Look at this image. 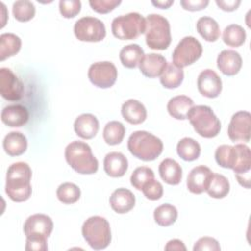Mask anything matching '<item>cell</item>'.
Listing matches in <instances>:
<instances>
[{"label": "cell", "instance_id": "cell-1", "mask_svg": "<svg viewBox=\"0 0 251 251\" xmlns=\"http://www.w3.org/2000/svg\"><path fill=\"white\" fill-rule=\"evenodd\" d=\"M31 169L25 162L14 163L8 168L5 191L11 200L24 202L31 196Z\"/></svg>", "mask_w": 251, "mask_h": 251}, {"label": "cell", "instance_id": "cell-2", "mask_svg": "<svg viewBox=\"0 0 251 251\" xmlns=\"http://www.w3.org/2000/svg\"><path fill=\"white\" fill-rule=\"evenodd\" d=\"M65 159L70 167L81 175H92L98 171V160L92 154L90 146L75 140L69 143L65 149Z\"/></svg>", "mask_w": 251, "mask_h": 251}, {"label": "cell", "instance_id": "cell-3", "mask_svg": "<svg viewBox=\"0 0 251 251\" xmlns=\"http://www.w3.org/2000/svg\"><path fill=\"white\" fill-rule=\"evenodd\" d=\"M163 142L159 137L145 130L132 132L127 140L129 152L135 158L145 162L157 159L163 152Z\"/></svg>", "mask_w": 251, "mask_h": 251}, {"label": "cell", "instance_id": "cell-4", "mask_svg": "<svg viewBox=\"0 0 251 251\" xmlns=\"http://www.w3.org/2000/svg\"><path fill=\"white\" fill-rule=\"evenodd\" d=\"M186 119H188L194 130L202 137L213 138L220 133L221 122L209 106H193L187 113Z\"/></svg>", "mask_w": 251, "mask_h": 251}, {"label": "cell", "instance_id": "cell-5", "mask_svg": "<svg viewBox=\"0 0 251 251\" xmlns=\"http://www.w3.org/2000/svg\"><path fill=\"white\" fill-rule=\"evenodd\" d=\"M145 20V40L147 46L154 50L167 49L172 41L169 21L159 14H150Z\"/></svg>", "mask_w": 251, "mask_h": 251}, {"label": "cell", "instance_id": "cell-6", "mask_svg": "<svg viewBox=\"0 0 251 251\" xmlns=\"http://www.w3.org/2000/svg\"><path fill=\"white\" fill-rule=\"evenodd\" d=\"M81 233L88 245L94 250L105 249L112 239L110 224L101 216L88 218L82 225Z\"/></svg>", "mask_w": 251, "mask_h": 251}, {"label": "cell", "instance_id": "cell-7", "mask_svg": "<svg viewBox=\"0 0 251 251\" xmlns=\"http://www.w3.org/2000/svg\"><path fill=\"white\" fill-rule=\"evenodd\" d=\"M113 35L121 40L136 39L145 33L146 20L136 12L116 17L111 25Z\"/></svg>", "mask_w": 251, "mask_h": 251}, {"label": "cell", "instance_id": "cell-8", "mask_svg": "<svg viewBox=\"0 0 251 251\" xmlns=\"http://www.w3.org/2000/svg\"><path fill=\"white\" fill-rule=\"evenodd\" d=\"M202 52V45L195 37L185 36L178 42L173 52V64L182 69L195 63L201 57Z\"/></svg>", "mask_w": 251, "mask_h": 251}, {"label": "cell", "instance_id": "cell-9", "mask_svg": "<svg viewBox=\"0 0 251 251\" xmlns=\"http://www.w3.org/2000/svg\"><path fill=\"white\" fill-rule=\"evenodd\" d=\"M75 37L80 41L99 42L106 36V27L102 21L94 17H82L74 25Z\"/></svg>", "mask_w": 251, "mask_h": 251}, {"label": "cell", "instance_id": "cell-10", "mask_svg": "<svg viewBox=\"0 0 251 251\" xmlns=\"http://www.w3.org/2000/svg\"><path fill=\"white\" fill-rule=\"evenodd\" d=\"M87 75L93 85L105 89L115 84L118 77V71L112 62H96L89 67Z\"/></svg>", "mask_w": 251, "mask_h": 251}, {"label": "cell", "instance_id": "cell-11", "mask_svg": "<svg viewBox=\"0 0 251 251\" xmlns=\"http://www.w3.org/2000/svg\"><path fill=\"white\" fill-rule=\"evenodd\" d=\"M251 133V115L247 111H238L232 115L227 126V134L231 141L248 142Z\"/></svg>", "mask_w": 251, "mask_h": 251}, {"label": "cell", "instance_id": "cell-12", "mask_svg": "<svg viewBox=\"0 0 251 251\" xmlns=\"http://www.w3.org/2000/svg\"><path fill=\"white\" fill-rule=\"evenodd\" d=\"M0 93L8 101H18L24 94L22 80L8 68L0 69Z\"/></svg>", "mask_w": 251, "mask_h": 251}, {"label": "cell", "instance_id": "cell-13", "mask_svg": "<svg viewBox=\"0 0 251 251\" xmlns=\"http://www.w3.org/2000/svg\"><path fill=\"white\" fill-rule=\"evenodd\" d=\"M53 221L45 214H34L29 216L24 224L25 237L48 238L53 230Z\"/></svg>", "mask_w": 251, "mask_h": 251}, {"label": "cell", "instance_id": "cell-14", "mask_svg": "<svg viewBox=\"0 0 251 251\" xmlns=\"http://www.w3.org/2000/svg\"><path fill=\"white\" fill-rule=\"evenodd\" d=\"M197 88L203 96L207 98H216L222 92V79L215 71L206 69L198 75Z\"/></svg>", "mask_w": 251, "mask_h": 251}, {"label": "cell", "instance_id": "cell-15", "mask_svg": "<svg viewBox=\"0 0 251 251\" xmlns=\"http://www.w3.org/2000/svg\"><path fill=\"white\" fill-rule=\"evenodd\" d=\"M213 172L206 166H197L193 168L187 176L186 186L193 194H201L206 191Z\"/></svg>", "mask_w": 251, "mask_h": 251}, {"label": "cell", "instance_id": "cell-16", "mask_svg": "<svg viewBox=\"0 0 251 251\" xmlns=\"http://www.w3.org/2000/svg\"><path fill=\"white\" fill-rule=\"evenodd\" d=\"M167 65L168 62L164 56L156 53H150L143 56L138 67L144 76L154 78L161 76Z\"/></svg>", "mask_w": 251, "mask_h": 251}, {"label": "cell", "instance_id": "cell-17", "mask_svg": "<svg viewBox=\"0 0 251 251\" xmlns=\"http://www.w3.org/2000/svg\"><path fill=\"white\" fill-rule=\"evenodd\" d=\"M217 67L226 75H235L242 67V58L234 50H223L218 55Z\"/></svg>", "mask_w": 251, "mask_h": 251}, {"label": "cell", "instance_id": "cell-18", "mask_svg": "<svg viewBox=\"0 0 251 251\" xmlns=\"http://www.w3.org/2000/svg\"><path fill=\"white\" fill-rule=\"evenodd\" d=\"M29 118L27 109L20 104L8 105L1 112L2 122L11 127H20L25 126Z\"/></svg>", "mask_w": 251, "mask_h": 251}, {"label": "cell", "instance_id": "cell-19", "mask_svg": "<svg viewBox=\"0 0 251 251\" xmlns=\"http://www.w3.org/2000/svg\"><path fill=\"white\" fill-rule=\"evenodd\" d=\"M74 129L77 136L83 139H91L99 130V122L94 115L84 113L75 119Z\"/></svg>", "mask_w": 251, "mask_h": 251}, {"label": "cell", "instance_id": "cell-20", "mask_svg": "<svg viewBox=\"0 0 251 251\" xmlns=\"http://www.w3.org/2000/svg\"><path fill=\"white\" fill-rule=\"evenodd\" d=\"M111 208L118 214H126L135 205L134 194L126 188H118L113 191L109 199Z\"/></svg>", "mask_w": 251, "mask_h": 251}, {"label": "cell", "instance_id": "cell-21", "mask_svg": "<svg viewBox=\"0 0 251 251\" xmlns=\"http://www.w3.org/2000/svg\"><path fill=\"white\" fill-rule=\"evenodd\" d=\"M104 171L111 177L123 176L128 168L126 157L121 152H110L104 158Z\"/></svg>", "mask_w": 251, "mask_h": 251}, {"label": "cell", "instance_id": "cell-22", "mask_svg": "<svg viewBox=\"0 0 251 251\" xmlns=\"http://www.w3.org/2000/svg\"><path fill=\"white\" fill-rule=\"evenodd\" d=\"M123 118L131 125H138L143 123L147 118V111L145 106L135 99H128L122 105Z\"/></svg>", "mask_w": 251, "mask_h": 251}, {"label": "cell", "instance_id": "cell-23", "mask_svg": "<svg viewBox=\"0 0 251 251\" xmlns=\"http://www.w3.org/2000/svg\"><path fill=\"white\" fill-rule=\"evenodd\" d=\"M3 148L11 157L21 156L26 151L27 139L25 135L20 131H11L4 137Z\"/></svg>", "mask_w": 251, "mask_h": 251}, {"label": "cell", "instance_id": "cell-24", "mask_svg": "<svg viewBox=\"0 0 251 251\" xmlns=\"http://www.w3.org/2000/svg\"><path fill=\"white\" fill-rule=\"evenodd\" d=\"M159 174L161 178L170 185H176L181 181L182 169L174 159L167 158L159 165Z\"/></svg>", "mask_w": 251, "mask_h": 251}, {"label": "cell", "instance_id": "cell-25", "mask_svg": "<svg viewBox=\"0 0 251 251\" xmlns=\"http://www.w3.org/2000/svg\"><path fill=\"white\" fill-rule=\"evenodd\" d=\"M194 106L193 100L186 95H177L171 98L167 105L169 114L176 120H185L187 113Z\"/></svg>", "mask_w": 251, "mask_h": 251}, {"label": "cell", "instance_id": "cell-26", "mask_svg": "<svg viewBox=\"0 0 251 251\" xmlns=\"http://www.w3.org/2000/svg\"><path fill=\"white\" fill-rule=\"evenodd\" d=\"M22 46L21 38L14 33H2L0 35V60L4 61L19 53Z\"/></svg>", "mask_w": 251, "mask_h": 251}, {"label": "cell", "instance_id": "cell-27", "mask_svg": "<svg viewBox=\"0 0 251 251\" xmlns=\"http://www.w3.org/2000/svg\"><path fill=\"white\" fill-rule=\"evenodd\" d=\"M143 49L138 44H128L120 51V60L124 67L127 69L136 68L144 56Z\"/></svg>", "mask_w": 251, "mask_h": 251}, {"label": "cell", "instance_id": "cell-28", "mask_svg": "<svg viewBox=\"0 0 251 251\" xmlns=\"http://www.w3.org/2000/svg\"><path fill=\"white\" fill-rule=\"evenodd\" d=\"M183 77V70L173 63H169L160 76V82L165 88L173 89L178 87L182 83Z\"/></svg>", "mask_w": 251, "mask_h": 251}, {"label": "cell", "instance_id": "cell-29", "mask_svg": "<svg viewBox=\"0 0 251 251\" xmlns=\"http://www.w3.org/2000/svg\"><path fill=\"white\" fill-rule=\"evenodd\" d=\"M196 29L198 33L209 42H215L220 36V26L216 20L211 17H201L197 21Z\"/></svg>", "mask_w": 251, "mask_h": 251}, {"label": "cell", "instance_id": "cell-30", "mask_svg": "<svg viewBox=\"0 0 251 251\" xmlns=\"http://www.w3.org/2000/svg\"><path fill=\"white\" fill-rule=\"evenodd\" d=\"M176 152L182 160L191 162L198 159L201 153V147L200 144L193 138L183 137L177 142Z\"/></svg>", "mask_w": 251, "mask_h": 251}, {"label": "cell", "instance_id": "cell-31", "mask_svg": "<svg viewBox=\"0 0 251 251\" xmlns=\"http://www.w3.org/2000/svg\"><path fill=\"white\" fill-rule=\"evenodd\" d=\"M229 189V181L225 176L221 174H213L206 192L213 198L221 199L228 194Z\"/></svg>", "mask_w": 251, "mask_h": 251}, {"label": "cell", "instance_id": "cell-32", "mask_svg": "<svg viewBox=\"0 0 251 251\" xmlns=\"http://www.w3.org/2000/svg\"><path fill=\"white\" fill-rule=\"evenodd\" d=\"M236 160L232 168L235 175H243L250 173L251 168V153L250 148L245 144H236Z\"/></svg>", "mask_w": 251, "mask_h": 251}, {"label": "cell", "instance_id": "cell-33", "mask_svg": "<svg viewBox=\"0 0 251 251\" xmlns=\"http://www.w3.org/2000/svg\"><path fill=\"white\" fill-rule=\"evenodd\" d=\"M126 134L125 126L119 121H111L106 124L103 129V138L109 145L120 144Z\"/></svg>", "mask_w": 251, "mask_h": 251}, {"label": "cell", "instance_id": "cell-34", "mask_svg": "<svg viewBox=\"0 0 251 251\" xmlns=\"http://www.w3.org/2000/svg\"><path fill=\"white\" fill-rule=\"evenodd\" d=\"M245 39L246 31L239 25H229L223 31V40L227 46L239 47L245 42Z\"/></svg>", "mask_w": 251, "mask_h": 251}, {"label": "cell", "instance_id": "cell-35", "mask_svg": "<svg viewBox=\"0 0 251 251\" xmlns=\"http://www.w3.org/2000/svg\"><path fill=\"white\" fill-rule=\"evenodd\" d=\"M177 219V210L174 205L162 204L154 210V220L161 226H172Z\"/></svg>", "mask_w": 251, "mask_h": 251}, {"label": "cell", "instance_id": "cell-36", "mask_svg": "<svg viewBox=\"0 0 251 251\" xmlns=\"http://www.w3.org/2000/svg\"><path fill=\"white\" fill-rule=\"evenodd\" d=\"M215 159L219 166L225 169H232L236 160V149L227 144L220 145L215 152Z\"/></svg>", "mask_w": 251, "mask_h": 251}, {"label": "cell", "instance_id": "cell-37", "mask_svg": "<svg viewBox=\"0 0 251 251\" xmlns=\"http://www.w3.org/2000/svg\"><path fill=\"white\" fill-rule=\"evenodd\" d=\"M80 188L73 182H64L57 188L56 194L63 204H74L80 197Z\"/></svg>", "mask_w": 251, "mask_h": 251}, {"label": "cell", "instance_id": "cell-38", "mask_svg": "<svg viewBox=\"0 0 251 251\" xmlns=\"http://www.w3.org/2000/svg\"><path fill=\"white\" fill-rule=\"evenodd\" d=\"M13 15L19 22L25 23L33 19L35 15V7L28 0H19L13 4Z\"/></svg>", "mask_w": 251, "mask_h": 251}, {"label": "cell", "instance_id": "cell-39", "mask_svg": "<svg viewBox=\"0 0 251 251\" xmlns=\"http://www.w3.org/2000/svg\"><path fill=\"white\" fill-rule=\"evenodd\" d=\"M155 177L154 172L152 169L141 166L136 168L130 176V183L137 190H141L142 186L149 180Z\"/></svg>", "mask_w": 251, "mask_h": 251}, {"label": "cell", "instance_id": "cell-40", "mask_svg": "<svg viewBox=\"0 0 251 251\" xmlns=\"http://www.w3.org/2000/svg\"><path fill=\"white\" fill-rule=\"evenodd\" d=\"M81 9V2L79 0H61L59 2V10L61 15L66 19L75 17Z\"/></svg>", "mask_w": 251, "mask_h": 251}, {"label": "cell", "instance_id": "cell-41", "mask_svg": "<svg viewBox=\"0 0 251 251\" xmlns=\"http://www.w3.org/2000/svg\"><path fill=\"white\" fill-rule=\"evenodd\" d=\"M144 196L149 200H158L163 196L164 188L161 182L155 180V178L147 181L141 188Z\"/></svg>", "mask_w": 251, "mask_h": 251}, {"label": "cell", "instance_id": "cell-42", "mask_svg": "<svg viewBox=\"0 0 251 251\" xmlns=\"http://www.w3.org/2000/svg\"><path fill=\"white\" fill-rule=\"evenodd\" d=\"M122 3L121 0H90L89 5L93 11L99 14H107L112 12Z\"/></svg>", "mask_w": 251, "mask_h": 251}, {"label": "cell", "instance_id": "cell-43", "mask_svg": "<svg viewBox=\"0 0 251 251\" xmlns=\"http://www.w3.org/2000/svg\"><path fill=\"white\" fill-rule=\"evenodd\" d=\"M203 250L204 251L205 250L219 251V250H221V246L217 239H215L213 237L205 236V237L199 238L193 246V251H203Z\"/></svg>", "mask_w": 251, "mask_h": 251}, {"label": "cell", "instance_id": "cell-44", "mask_svg": "<svg viewBox=\"0 0 251 251\" xmlns=\"http://www.w3.org/2000/svg\"><path fill=\"white\" fill-rule=\"evenodd\" d=\"M47 238L45 237H26L25 250L26 251H46Z\"/></svg>", "mask_w": 251, "mask_h": 251}, {"label": "cell", "instance_id": "cell-45", "mask_svg": "<svg viewBox=\"0 0 251 251\" xmlns=\"http://www.w3.org/2000/svg\"><path fill=\"white\" fill-rule=\"evenodd\" d=\"M180 5L187 11H200L205 9L209 5L208 0H181Z\"/></svg>", "mask_w": 251, "mask_h": 251}, {"label": "cell", "instance_id": "cell-46", "mask_svg": "<svg viewBox=\"0 0 251 251\" xmlns=\"http://www.w3.org/2000/svg\"><path fill=\"white\" fill-rule=\"evenodd\" d=\"M240 0H216V4L220 9L226 12H232L240 5Z\"/></svg>", "mask_w": 251, "mask_h": 251}, {"label": "cell", "instance_id": "cell-47", "mask_svg": "<svg viewBox=\"0 0 251 251\" xmlns=\"http://www.w3.org/2000/svg\"><path fill=\"white\" fill-rule=\"evenodd\" d=\"M165 250H168V251L183 250V251H185L186 247H185V245L183 244V242L181 240H179V239H172V240L168 241V243L166 244Z\"/></svg>", "mask_w": 251, "mask_h": 251}, {"label": "cell", "instance_id": "cell-48", "mask_svg": "<svg viewBox=\"0 0 251 251\" xmlns=\"http://www.w3.org/2000/svg\"><path fill=\"white\" fill-rule=\"evenodd\" d=\"M235 177L237 178L240 185L244 186L245 188L250 187V173L243 175H235Z\"/></svg>", "mask_w": 251, "mask_h": 251}, {"label": "cell", "instance_id": "cell-49", "mask_svg": "<svg viewBox=\"0 0 251 251\" xmlns=\"http://www.w3.org/2000/svg\"><path fill=\"white\" fill-rule=\"evenodd\" d=\"M152 5L160 9H168L171 5L174 4V0H165V1H152Z\"/></svg>", "mask_w": 251, "mask_h": 251}]
</instances>
